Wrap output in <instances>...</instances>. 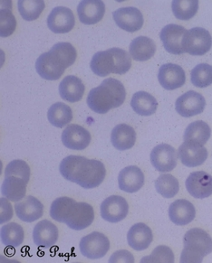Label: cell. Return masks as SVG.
Wrapping results in <instances>:
<instances>
[{
    "label": "cell",
    "instance_id": "obj_6",
    "mask_svg": "<svg viewBox=\"0 0 212 263\" xmlns=\"http://www.w3.org/2000/svg\"><path fill=\"white\" fill-rule=\"evenodd\" d=\"M211 45V35L202 27H194L187 31L182 42L184 53L191 55H204L210 50Z\"/></svg>",
    "mask_w": 212,
    "mask_h": 263
},
{
    "label": "cell",
    "instance_id": "obj_8",
    "mask_svg": "<svg viewBox=\"0 0 212 263\" xmlns=\"http://www.w3.org/2000/svg\"><path fill=\"white\" fill-rule=\"evenodd\" d=\"M178 153L174 147L168 144L156 146L151 153V162L157 171L165 173L172 171L177 165Z\"/></svg>",
    "mask_w": 212,
    "mask_h": 263
},
{
    "label": "cell",
    "instance_id": "obj_35",
    "mask_svg": "<svg viewBox=\"0 0 212 263\" xmlns=\"http://www.w3.org/2000/svg\"><path fill=\"white\" fill-rule=\"evenodd\" d=\"M172 12L176 18L189 20L197 14L199 1L197 0H174L171 3Z\"/></svg>",
    "mask_w": 212,
    "mask_h": 263
},
{
    "label": "cell",
    "instance_id": "obj_32",
    "mask_svg": "<svg viewBox=\"0 0 212 263\" xmlns=\"http://www.w3.org/2000/svg\"><path fill=\"white\" fill-rule=\"evenodd\" d=\"M0 238L5 246L16 248L23 243L25 239L23 227L15 222L3 226L0 230Z\"/></svg>",
    "mask_w": 212,
    "mask_h": 263
},
{
    "label": "cell",
    "instance_id": "obj_20",
    "mask_svg": "<svg viewBox=\"0 0 212 263\" xmlns=\"http://www.w3.org/2000/svg\"><path fill=\"white\" fill-rule=\"evenodd\" d=\"M58 237V228L48 220H43L34 226L33 240L38 247L50 248L57 243Z\"/></svg>",
    "mask_w": 212,
    "mask_h": 263
},
{
    "label": "cell",
    "instance_id": "obj_1",
    "mask_svg": "<svg viewBox=\"0 0 212 263\" xmlns=\"http://www.w3.org/2000/svg\"><path fill=\"white\" fill-rule=\"evenodd\" d=\"M61 175L66 180L79 184L84 189L99 186L105 178V166L96 159L81 156H68L61 161Z\"/></svg>",
    "mask_w": 212,
    "mask_h": 263
},
{
    "label": "cell",
    "instance_id": "obj_12",
    "mask_svg": "<svg viewBox=\"0 0 212 263\" xmlns=\"http://www.w3.org/2000/svg\"><path fill=\"white\" fill-rule=\"evenodd\" d=\"M187 31L185 27L175 24H170L163 27L160 37L168 53L171 54H182L184 53L182 42Z\"/></svg>",
    "mask_w": 212,
    "mask_h": 263
},
{
    "label": "cell",
    "instance_id": "obj_14",
    "mask_svg": "<svg viewBox=\"0 0 212 263\" xmlns=\"http://www.w3.org/2000/svg\"><path fill=\"white\" fill-rule=\"evenodd\" d=\"M113 16L118 27L129 33L137 32L144 26V15L136 8H119L113 13Z\"/></svg>",
    "mask_w": 212,
    "mask_h": 263
},
{
    "label": "cell",
    "instance_id": "obj_34",
    "mask_svg": "<svg viewBox=\"0 0 212 263\" xmlns=\"http://www.w3.org/2000/svg\"><path fill=\"white\" fill-rule=\"evenodd\" d=\"M157 192L164 198H172L178 194L180 184L176 177L170 174L161 175L155 182Z\"/></svg>",
    "mask_w": 212,
    "mask_h": 263
},
{
    "label": "cell",
    "instance_id": "obj_11",
    "mask_svg": "<svg viewBox=\"0 0 212 263\" xmlns=\"http://www.w3.org/2000/svg\"><path fill=\"white\" fill-rule=\"evenodd\" d=\"M76 18L71 9L65 7H57L47 17V26L55 34H65L72 30Z\"/></svg>",
    "mask_w": 212,
    "mask_h": 263
},
{
    "label": "cell",
    "instance_id": "obj_26",
    "mask_svg": "<svg viewBox=\"0 0 212 263\" xmlns=\"http://www.w3.org/2000/svg\"><path fill=\"white\" fill-rule=\"evenodd\" d=\"M111 142L118 151L130 149L136 142V132L129 125H117L111 133Z\"/></svg>",
    "mask_w": 212,
    "mask_h": 263
},
{
    "label": "cell",
    "instance_id": "obj_22",
    "mask_svg": "<svg viewBox=\"0 0 212 263\" xmlns=\"http://www.w3.org/2000/svg\"><path fill=\"white\" fill-rule=\"evenodd\" d=\"M95 219V211L91 204L83 202H76L70 218L65 222L70 229L75 231L87 228L91 226Z\"/></svg>",
    "mask_w": 212,
    "mask_h": 263
},
{
    "label": "cell",
    "instance_id": "obj_33",
    "mask_svg": "<svg viewBox=\"0 0 212 263\" xmlns=\"http://www.w3.org/2000/svg\"><path fill=\"white\" fill-rule=\"evenodd\" d=\"M50 123L57 128H64L73 120L72 109L62 102H57L50 107L47 112Z\"/></svg>",
    "mask_w": 212,
    "mask_h": 263
},
{
    "label": "cell",
    "instance_id": "obj_28",
    "mask_svg": "<svg viewBox=\"0 0 212 263\" xmlns=\"http://www.w3.org/2000/svg\"><path fill=\"white\" fill-rule=\"evenodd\" d=\"M129 51L133 60L145 62L150 60L154 55L156 52L155 43L151 38L139 36L132 41Z\"/></svg>",
    "mask_w": 212,
    "mask_h": 263
},
{
    "label": "cell",
    "instance_id": "obj_30",
    "mask_svg": "<svg viewBox=\"0 0 212 263\" xmlns=\"http://www.w3.org/2000/svg\"><path fill=\"white\" fill-rule=\"evenodd\" d=\"M76 203V201L70 197H59L51 204L50 216L57 222L65 223L70 218Z\"/></svg>",
    "mask_w": 212,
    "mask_h": 263
},
{
    "label": "cell",
    "instance_id": "obj_19",
    "mask_svg": "<svg viewBox=\"0 0 212 263\" xmlns=\"http://www.w3.org/2000/svg\"><path fill=\"white\" fill-rule=\"evenodd\" d=\"M119 188L123 192L136 193L144 186V175L136 165H130L121 170L118 176Z\"/></svg>",
    "mask_w": 212,
    "mask_h": 263
},
{
    "label": "cell",
    "instance_id": "obj_36",
    "mask_svg": "<svg viewBox=\"0 0 212 263\" xmlns=\"http://www.w3.org/2000/svg\"><path fill=\"white\" fill-rule=\"evenodd\" d=\"M45 2L43 0H19L17 3L19 11L21 16L27 21H34L38 19L45 9Z\"/></svg>",
    "mask_w": 212,
    "mask_h": 263
},
{
    "label": "cell",
    "instance_id": "obj_21",
    "mask_svg": "<svg viewBox=\"0 0 212 263\" xmlns=\"http://www.w3.org/2000/svg\"><path fill=\"white\" fill-rule=\"evenodd\" d=\"M16 216L21 221L33 222L42 217L44 214L43 203L34 196H28L15 204Z\"/></svg>",
    "mask_w": 212,
    "mask_h": 263
},
{
    "label": "cell",
    "instance_id": "obj_15",
    "mask_svg": "<svg viewBox=\"0 0 212 263\" xmlns=\"http://www.w3.org/2000/svg\"><path fill=\"white\" fill-rule=\"evenodd\" d=\"M62 142L73 151H83L91 142V134L80 125H68L62 133Z\"/></svg>",
    "mask_w": 212,
    "mask_h": 263
},
{
    "label": "cell",
    "instance_id": "obj_9",
    "mask_svg": "<svg viewBox=\"0 0 212 263\" xmlns=\"http://www.w3.org/2000/svg\"><path fill=\"white\" fill-rule=\"evenodd\" d=\"M205 106L204 97L197 91L189 90L177 99L175 109L183 118H190L203 112Z\"/></svg>",
    "mask_w": 212,
    "mask_h": 263
},
{
    "label": "cell",
    "instance_id": "obj_37",
    "mask_svg": "<svg viewBox=\"0 0 212 263\" xmlns=\"http://www.w3.org/2000/svg\"><path fill=\"white\" fill-rule=\"evenodd\" d=\"M190 81L194 86L205 88L212 84V66L208 64H198L190 72Z\"/></svg>",
    "mask_w": 212,
    "mask_h": 263
},
{
    "label": "cell",
    "instance_id": "obj_24",
    "mask_svg": "<svg viewBox=\"0 0 212 263\" xmlns=\"http://www.w3.org/2000/svg\"><path fill=\"white\" fill-rule=\"evenodd\" d=\"M153 240L151 228L143 222H139L131 227L127 234V241L130 247L135 251H144L151 245Z\"/></svg>",
    "mask_w": 212,
    "mask_h": 263
},
{
    "label": "cell",
    "instance_id": "obj_41",
    "mask_svg": "<svg viewBox=\"0 0 212 263\" xmlns=\"http://www.w3.org/2000/svg\"><path fill=\"white\" fill-rule=\"evenodd\" d=\"M1 214H0V223H5L8 222L13 216V209L11 204L9 203L6 197H1Z\"/></svg>",
    "mask_w": 212,
    "mask_h": 263
},
{
    "label": "cell",
    "instance_id": "obj_2",
    "mask_svg": "<svg viewBox=\"0 0 212 263\" xmlns=\"http://www.w3.org/2000/svg\"><path fill=\"white\" fill-rule=\"evenodd\" d=\"M125 98L126 90L123 84L114 78H108L90 90L86 102L93 111L105 114L111 109L122 105Z\"/></svg>",
    "mask_w": 212,
    "mask_h": 263
},
{
    "label": "cell",
    "instance_id": "obj_4",
    "mask_svg": "<svg viewBox=\"0 0 212 263\" xmlns=\"http://www.w3.org/2000/svg\"><path fill=\"white\" fill-rule=\"evenodd\" d=\"M183 243L181 262H202L205 256L212 252L211 237L200 228L189 230L184 235Z\"/></svg>",
    "mask_w": 212,
    "mask_h": 263
},
{
    "label": "cell",
    "instance_id": "obj_42",
    "mask_svg": "<svg viewBox=\"0 0 212 263\" xmlns=\"http://www.w3.org/2000/svg\"><path fill=\"white\" fill-rule=\"evenodd\" d=\"M109 262H134V258L131 252L121 250L111 256Z\"/></svg>",
    "mask_w": 212,
    "mask_h": 263
},
{
    "label": "cell",
    "instance_id": "obj_27",
    "mask_svg": "<svg viewBox=\"0 0 212 263\" xmlns=\"http://www.w3.org/2000/svg\"><path fill=\"white\" fill-rule=\"evenodd\" d=\"M27 183L19 177H5L1 185V194L9 201L17 203L26 196Z\"/></svg>",
    "mask_w": 212,
    "mask_h": 263
},
{
    "label": "cell",
    "instance_id": "obj_16",
    "mask_svg": "<svg viewBox=\"0 0 212 263\" xmlns=\"http://www.w3.org/2000/svg\"><path fill=\"white\" fill-rule=\"evenodd\" d=\"M178 156L183 165L196 167L207 160L208 151L198 143L184 141L179 147Z\"/></svg>",
    "mask_w": 212,
    "mask_h": 263
},
{
    "label": "cell",
    "instance_id": "obj_40",
    "mask_svg": "<svg viewBox=\"0 0 212 263\" xmlns=\"http://www.w3.org/2000/svg\"><path fill=\"white\" fill-rule=\"evenodd\" d=\"M142 262H174V254L171 249L164 245L156 247L151 255L144 257Z\"/></svg>",
    "mask_w": 212,
    "mask_h": 263
},
{
    "label": "cell",
    "instance_id": "obj_7",
    "mask_svg": "<svg viewBox=\"0 0 212 263\" xmlns=\"http://www.w3.org/2000/svg\"><path fill=\"white\" fill-rule=\"evenodd\" d=\"M80 252L88 259H101L110 250V241L103 233L94 232L83 237L80 241Z\"/></svg>",
    "mask_w": 212,
    "mask_h": 263
},
{
    "label": "cell",
    "instance_id": "obj_23",
    "mask_svg": "<svg viewBox=\"0 0 212 263\" xmlns=\"http://www.w3.org/2000/svg\"><path fill=\"white\" fill-rule=\"evenodd\" d=\"M195 215V207L188 200H176L169 207V217L176 226L189 224L193 221Z\"/></svg>",
    "mask_w": 212,
    "mask_h": 263
},
{
    "label": "cell",
    "instance_id": "obj_13",
    "mask_svg": "<svg viewBox=\"0 0 212 263\" xmlns=\"http://www.w3.org/2000/svg\"><path fill=\"white\" fill-rule=\"evenodd\" d=\"M185 184L189 195L194 198L204 199L212 195V177L204 171L190 174Z\"/></svg>",
    "mask_w": 212,
    "mask_h": 263
},
{
    "label": "cell",
    "instance_id": "obj_17",
    "mask_svg": "<svg viewBox=\"0 0 212 263\" xmlns=\"http://www.w3.org/2000/svg\"><path fill=\"white\" fill-rule=\"evenodd\" d=\"M159 83L165 90H176L184 85L185 71L178 64H165L160 68L158 73Z\"/></svg>",
    "mask_w": 212,
    "mask_h": 263
},
{
    "label": "cell",
    "instance_id": "obj_29",
    "mask_svg": "<svg viewBox=\"0 0 212 263\" xmlns=\"http://www.w3.org/2000/svg\"><path fill=\"white\" fill-rule=\"evenodd\" d=\"M131 106L133 110L140 116H151L155 113L158 102L152 94L146 91H138L133 94Z\"/></svg>",
    "mask_w": 212,
    "mask_h": 263
},
{
    "label": "cell",
    "instance_id": "obj_25",
    "mask_svg": "<svg viewBox=\"0 0 212 263\" xmlns=\"http://www.w3.org/2000/svg\"><path fill=\"white\" fill-rule=\"evenodd\" d=\"M85 87L82 80L74 76H68L59 84L61 98L69 102H79L83 98Z\"/></svg>",
    "mask_w": 212,
    "mask_h": 263
},
{
    "label": "cell",
    "instance_id": "obj_10",
    "mask_svg": "<svg viewBox=\"0 0 212 263\" xmlns=\"http://www.w3.org/2000/svg\"><path fill=\"white\" fill-rule=\"evenodd\" d=\"M128 212L129 204L120 196H109L101 204V215L106 222H121L127 216Z\"/></svg>",
    "mask_w": 212,
    "mask_h": 263
},
{
    "label": "cell",
    "instance_id": "obj_39",
    "mask_svg": "<svg viewBox=\"0 0 212 263\" xmlns=\"http://www.w3.org/2000/svg\"><path fill=\"white\" fill-rule=\"evenodd\" d=\"M16 28V20L13 15L11 9L1 8L0 11V36L8 37L15 32Z\"/></svg>",
    "mask_w": 212,
    "mask_h": 263
},
{
    "label": "cell",
    "instance_id": "obj_18",
    "mask_svg": "<svg viewBox=\"0 0 212 263\" xmlns=\"http://www.w3.org/2000/svg\"><path fill=\"white\" fill-rule=\"evenodd\" d=\"M105 13V5L101 0H83L77 7L80 22L95 25L102 20Z\"/></svg>",
    "mask_w": 212,
    "mask_h": 263
},
{
    "label": "cell",
    "instance_id": "obj_38",
    "mask_svg": "<svg viewBox=\"0 0 212 263\" xmlns=\"http://www.w3.org/2000/svg\"><path fill=\"white\" fill-rule=\"evenodd\" d=\"M16 177L29 182L31 170L27 163L21 159H15L10 162L5 170V177Z\"/></svg>",
    "mask_w": 212,
    "mask_h": 263
},
{
    "label": "cell",
    "instance_id": "obj_5",
    "mask_svg": "<svg viewBox=\"0 0 212 263\" xmlns=\"http://www.w3.org/2000/svg\"><path fill=\"white\" fill-rule=\"evenodd\" d=\"M68 67V63L53 47L48 52L42 53L36 62V70L38 74L47 81L59 79Z\"/></svg>",
    "mask_w": 212,
    "mask_h": 263
},
{
    "label": "cell",
    "instance_id": "obj_31",
    "mask_svg": "<svg viewBox=\"0 0 212 263\" xmlns=\"http://www.w3.org/2000/svg\"><path fill=\"white\" fill-rule=\"evenodd\" d=\"M211 129L206 122L194 121L186 128L183 139L184 141H192L204 146L210 138Z\"/></svg>",
    "mask_w": 212,
    "mask_h": 263
},
{
    "label": "cell",
    "instance_id": "obj_3",
    "mask_svg": "<svg viewBox=\"0 0 212 263\" xmlns=\"http://www.w3.org/2000/svg\"><path fill=\"white\" fill-rule=\"evenodd\" d=\"M90 67L100 77L111 73L125 74L132 67V58L129 53L121 48H111L95 53L92 58Z\"/></svg>",
    "mask_w": 212,
    "mask_h": 263
}]
</instances>
